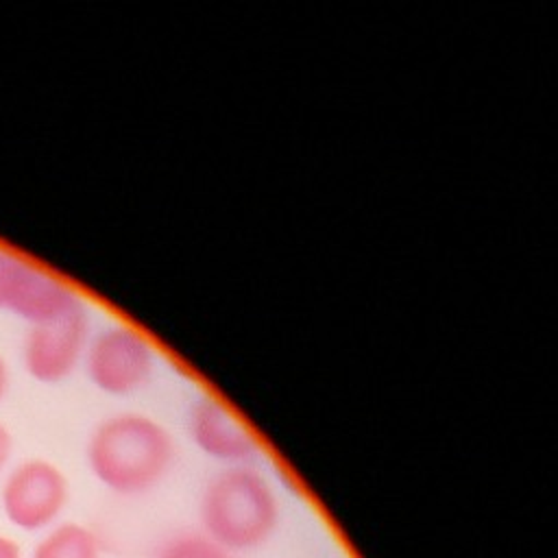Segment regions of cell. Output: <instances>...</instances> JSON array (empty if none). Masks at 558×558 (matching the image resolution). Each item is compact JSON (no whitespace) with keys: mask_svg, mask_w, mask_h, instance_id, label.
I'll use <instances>...</instances> for the list:
<instances>
[{"mask_svg":"<svg viewBox=\"0 0 558 558\" xmlns=\"http://www.w3.org/2000/svg\"><path fill=\"white\" fill-rule=\"evenodd\" d=\"M187 436L196 449L225 466L248 464L259 451L253 429L220 397L205 392L187 410Z\"/></svg>","mask_w":558,"mask_h":558,"instance_id":"6","label":"cell"},{"mask_svg":"<svg viewBox=\"0 0 558 558\" xmlns=\"http://www.w3.org/2000/svg\"><path fill=\"white\" fill-rule=\"evenodd\" d=\"M89 336V318L83 303L37 323L24 342V368L41 384H59L83 362Z\"/></svg>","mask_w":558,"mask_h":558,"instance_id":"4","label":"cell"},{"mask_svg":"<svg viewBox=\"0 0 558 558\" xmlns=\"http://www.w3.org/2000/svg\"><path fill=\"white\" fill-rule=\"evenodd\" d=\"M33 558H98V541L87 527L63 523L37 545Z\"/></svg>","mask_w":558,"mask_h":558,"instance_id":"8","label":"cell"},{"mask_svg":"<svg viewBox=\"0 0 558 558\" xmlns=\"http://www.w3.org/2000/svg\"><path fill=\"white\" fill-rule=\"evenodd\" d=\"M0 558H20V547L15 541L0 534Z\"/></svg>","mask_w":558,"mask_h":558,"instance_id":"11","label":"cell"},{"mask_svg":"<svg viewBox=\"0 0 558 558\" xmlns=\"http://www.w3.org/2000/svg\"><path fill=\"white\" fill-rule=\"evenodd\" d=\"M83 364L98 390L126 397L153 379L157 347L144 329L131 323H113L89 336Z\"/></svg>","mask_w":558,"mask_h":558,"instance_id":"3","label":"cell"},{"mask_svg":"<svg viewBox=\"0 0 558 558\" xmlns=\"http://www.w3.org/2000/svg\"><path fill=\"white\" fill-rule=\"evenodd\" d=\"M78 303V294L68 283L13 253L0 251V310L37 325Z\"/></svg>","mask_w":558,"mask_h":558,"instance_id":"5","label":"cell"},{"mask_svg":"<svg viewBox=\"0 0 558 558\" xmlns=\"http://www.w3.org/2000/svg\"><path fill=\"white\" fill-rule=\"evenodd\" d=\"M68 501L65 475L46 460L20 464L4 482L2 506L11 523L39 530L57 519Z\"/></svg>","mask_w":558,"mask_h":558,"instance_id":"7","label":"cell"},{"mask_svg":"<svg viewBox=\"0 0 558 558\" xmlns=\"http://www.w3.org/2000/svg\"><path fill=\"white\" fill-rule=\"evenodd\" d=\"M7 384H9V371H7V364H4V360L0 357V399H2L4 390H7Z\"/></svg>","mask_w":558,"mask_h":558,"instance_id":"12","label":"cell"},{"mask_svg":"<svg viewBox=\"0 0 558 558\" xmlns=\"http://www.w3.org/2000/svg\"><path fill=\"white\" fill-rule=\"evenodd\" d=\"M11 453V434L7 432L4 425H0V469L7 464Z\"/></svg>","mask_w":558,"mask_h":558,"instance_id":"10","label":"cell"},{"mask_svg":"<svg viewBox=\"0 0 558 558\" xmlns=\"http://www.w3.org/2000/svg\"><path fill=\"white\" fill-rule=\"evenodd\" d=\"M157 558H229V551L205 534H179L161 547Z\"/></svg>","mask_w":558,"mask_h":558,"instance_id":"9","label":"cell"},{"mask_svg":"<svg viewBox=\"0 0 558 558\" xmlns=\"http://www.w3.org/2000/svg\"><path fill=\"white\" fill-rule=\"evenodd\" d=\"M177 445L168 427L144 412H118L96 425L87 442L92 473L118 495L155 488L174 462Z\"/></svg>","mask_w":558,"mask_h":558,"instance_id":"1","label":"cell"},{"mask_svg":"<svg viewBox=\"0 0 558 558\" xmlns=\"http://www.w3.org/2000/svg\"><path fill=\"white\" fill-rule=\"evenodd\" d=\"M203 534L222 549H253L270 538L279 523L272 484L251 464H233L209 477L201 493Z\"/></svg>","mask_w":558,"mask_h":558,"instance_id":"2","label":"cell"}]
</instances>
